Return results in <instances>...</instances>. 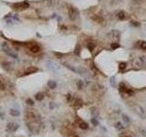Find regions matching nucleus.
<instances>
[{
	"label": "nucleus",
	"instance_id": "nucleus-1",
	"mask_svg": "<svg viewBox=\"0 0 146 137\" xmlns=\"http://www.w3.org/2000/svg\"><path fill=\"white\" fill-rule=\"evenodd\" d=\"M133 111H134V113H136L138 116H140L141 118L144 119V118L146 117V114H145L144 110L142 109V107H141L140 105H137V104L133 105Z\"/></svg>",
	"mask_w": 146,
	"mask_h": 137
},
{
	"label": "nucleus",
	"instance_id": "nucleus-2",
	"mask_svg": "<svg viewBox=\"0 0 146 137\" xmlns=\"http://www.w3.org/2000/svg\"><path fill=\"white\" fill-rule=\"evenodd\" d=\"M78 10H77L75 7H72V6H70V8H69V17L71 20H75L78 17Z\"/></svg>",
	"mask_w": 146,
	"mask_h": 137
},
{
	"label": "nucleus",
	"instance_id": "nucleus-3",
	"mask_svg": "<svg viewBox=\"0 0 146 137\" xmlns=\"http://www.w3.org/2000/svg\"><path fill=\"white\" fill-rule=\"evenodd\" d=\"M13 6H14V8H21V9H26V8L29 7V5H28V3L27 1H25V2H22V3H17V4H14Z\"/></svg>",
	"mask_w": 146,
	"mask_h": 137
},
{
	"label": "nucleus",
	"instance_id": "nucleus-4",
	"mask_svg": "<svg viewBox=\"0 0 146 137\" xmlns=\"http://www.w3.org/2000/svg\"><path fill=\"white\" fill-rule=\"evenodd\" d=\"M38 71V69L37 67H34V66H30L27 69L26 71V74H32V73H36V72Z\"/></svg>",
	"mask_w": 146,
	"mask_h": 137
},
{
	"label": "nucleus",
	"instance_id": "nucleus-5",
	"mask_svg": "<svg viewBox=\"0 0 146 137\" xmlns=\"http://www.w3.org/2000/svg\"><path fill=\"white\" fill-rule=\"evenodd\" d=\"M29 50L32 52V53H38L40 51V47L38 45H31L29 47Z\"/></svg>",
	"mask_w": 146,
	"mask_h": 137
},
{
	"label": "nucleus",
	"instance_id": "nucleus-6",
	"mask_svg": "<svg viewBox=\"0 0 146 137\" xmlns=\"http://www.w3.org/2000/svg\"><path fill=\"white\" fill-rule=\"evenodd\" d=\"M82 105H83V101H82L81 99H76L75 100V102H74V108L78 110V109H80V108L82 107Z\"/></svg>",
	"mask_w": 146,
	"mask_h": 137
},
{
	"label": "nucleus",
	"instance_id": "nucleus-7",
	"mask_svg": "<svg viewBox=\"0 0 146 137\" xmlns=\"http://www.w3.org/2000/svg\"><path fill=\"white\" fill-rule=\"evenodd\" d=\"M18 129V125L15 124V123H9V124L7 125V127H6V130L11 131V132L17 131Z\"/></svg>",
	"mask_w": 146,
	"mask_h": 137
},
{
	"label": "nucleus",
	"instance_id": "nucleus-8",
	"mask_svg": "<svg viewBox=\"0 0 146 137\" xmlns=\"http://www.w3.org/2000/svg\"><path fill=\"white\" fill-rule=\"evenodd\" d=\"M127 90L128 88L126 87V85L122 82V83L119 84V90H120V92H122V93H124V92H126L127 91Z\"/></svg>",
	"mask_w": 146,
	"mask_h": 137
},
{
	"label": "nucleus",
	"instance_id": "nucleus-9",
	"mask_svg": "<svg viewBox=\"0 0 146 137\" xmlns=\"http://www.w3.org/2000/svg\"><path fill=\"white\" fill-rule=\"evenodd\" d=\"M118 18L120 20H124L127 18V14L124 12V11H120L118 13Z\"/></svg>",
	"mask_w": 146,
	"mask_h": 137
},
{
	"label": "nucleus",
	"instance_id": "nucleus-10",
	"mask_svg": "<svg viewBox=\"0 0 146 137\" xmlns=\"http://www.w3.org/2000/svg\"><path fill=\"white\" fill-rule=\"evenodd\" d=\"M47 86L49 89H56L57 88V82L55 80H48Z\"/></svg>",
	"mask_w": 146,
	"mask_h": 137
},
{
	"label": "nucleus",
	"instance_id": "nucleus-11",
	"mask_svg": "<svg viewBox=\"0 0 146 137\" xmlns=\"http://www.w3.org/2000/svg\"><path fill=\"white\" fill-rule=\"evenodd\" d=\"M108 36H111L112 38H119V37H120V32H119V31H117V30H112V31L110 32V34H109Z\"/></svg>",
	"mask_w": 146,
	"mask_h": 137
},
{
	"label": "nucleus",
	"instance_id": "nucleus-12",
	"mask_svg": "<svg viewBox=\"0 0 146 137\" xmlns=\"http://www.w3.org/2000/svg\"><path fill=\"white\" fill-rule=\"evenodd\" d=\"M79 127L82 129V130H88V128H89V125H88L87 123H85V122H80V123H79Z\"/></svg>",
	"mask_w": 146,
	"mask_h": 137
},
{
	"label": "nucleus",
	"instance_id": "nucleus-13",
	"mask_svg": "<svg viewBox=\"0 0 146 137\" xmlns=\"http://www.w3.org/2000/svg\"><path fill=\"white\" fill-rule=\"evenodd\" d=\"M9 113H10V115L13 116V117H18V116L20 115V113L18 112V110H14V109H11Z\"/></svg>",
	"mask_w": 146,
	"mask_h": 137
},
{
	"label": "nucleus",
	"instance_id": "nucleus-14",
	"mask_svg": "<svg viewBox=\"0 0 146 137\" xmlns=\"http://www.w3.org/2000/svg\"><path fill=\"white\" fill-rule=\"evenodd\" d=\"M90 113H91L92 117H94V118H97V116L99 115V112L97 111V109L95 107H92L90 109Z\"/></svg>",
	"mask_w": 146,
	"mask_h": 137
},
{
	"label": "nucleus",
	"instance_id": "nucleus-15",
	"mask_svg": "<svg viewBox=\"0 0 146 137\" xmlns=\"http://www.w3.org/2000/svg\"><path fill=\"white\" fill-rule=\"evenodd\" d=\"M35 98L37 101H41L43 99H44V94L43 93H41V92H39V93H37L35 95Z\"/></svg>",
	"mask_w": 146,
	"mask_h": 137
},
{
	"label": "nucleus",
	"instance_id": "nucleus-16",
	"mask_svg": "<svg viewBox=\"0 0 146 137\" xmlns=\"http://www.w3.org/2000/svg\"><path fill=\"white\" fill-rule=\"evenodd\" d=\"M80 50H81V47H80V44H78L76 47H75L74 53L76 54V55H80Z\"/></svg>",
	"mask_w": 146,
	"mask_h": 137
},
{
	"label": "nucleus",
	"instance_id": "nucleus-17",
	"mask_svg": "<svg viewBox=\"0 0 146 137\" xmlns=\"http://www.w3.org/2000/svg\"><path fill=\"white\" fill-rule=\"evenodd\" d=\"M87 48L89 51H92V50L94 49V48H95V44L92 43V42H89V43L87 44Z\"/></svg>",
	"mask_w": 146,
	"mask_h": 137
},
{
	"label": "nucleus",
	"instance_id": "nucleus-18",
	"mask_svg": "<svg viewBox=\"0 0 146 137\" xmlns=\"http://www.w3.org/2000/svg\"><path fill=\"white\" fill-rule=\"evenodd\" d=\"M126 68H127V63H126V62H120V64H119V69H120L121 71H124Z\"/></svg>",
	"mask_w": 146,
	"mask_h": 137
},
{
	"label": "nucleus",
	"instance_id": "nucleus-19",
	"mask_svg": "<svg viewBox=\"0 0 146 137\" xmlns=\"http://www.w3.org/2000/svg\"><path fill=\"white\" fill-rule=\"evenodd\" d=\"M110 82H111V86H112L113 88H116V80H115V77H114V76L111 78V80H110Z\"/></svg>",
	"mask_w": 146,
	"mask_h": 137
},
{
	"label": "nucleus",
	"instance_id": "nucleus-20",
	"mask_svg": "<svg viewBox=\"0 0 146 137\" xmlns=\"http://www.w3.org/2000/svg\"><path fill=\"white\" fill-rule=\"evenodd\" d=\"M115 128H116L118 131H122L123 129V125L121 123H117L116 124H115Z\"/></svg>",
	"mask_w": 146,
	"mask_h": 137
},
{
	"label": "nucleus",
	"instance_id": "nucleus-21",
	"mask_svg": "<svg viewBox=\"0 0 146 137\" xmlns=\"http://www.w3.org/2000/svg\"><path fill=\"white\" fill-rule=\"evenodd\" d=\"M121 46H120V44L119 43H111V48H112V49H116V48H120Z\"/></svg>",
	"mask_w": 146,
	"mask_h": 137
},
{
	"label": "nucleus",
	"instance_id": "nucleus-22",
	"mask_svg": "<svg viewBox=\"0 0 146 137\" xmlns=\"http://www.w3.org/2000/svg\"><path fill=\"white\" fill-rule=\"evenodd\" d=\"M122 119H123V121H124V123H127V124L130 123V118H129L127 115L122 114Z\"/></svg>",
	"mask_w": 146,
	"mask_h": 137
},
{
	"label": "nucleus",
	"instance_id": "nucleus-23",
	"mask_svg": "<svg viewBox=\"0 0 146 137\" xmlns=\"http://www.w3.org/2000/svg\"><path fill=\"white\" fill-rule=\"evenodd\" d=\"M0 90H6V84H5V82L2 80H0Z\"/></svg>",
	"mask_w": 146,
	"mask_h": 137
},
{
	"label": "nucleus",
	"instance_id": "nucleus-24",
	"mask_svg": "<svg viewBox=\"0 0 146 137\" xmlns=\"http://www.w3.org/2000/svg\"><path fill=\"white\" fill-rule=\"evenodd\" d=\"M93 19L95 20V21H97L98 23H101L102 22V18L101 17H99V16H95V17H93Z\"/></svg>",
	"mask_w": 146,
	"mask_h": 137
},
{
	"label": "nucleus",
	"instance_id": "nucleus-25",
	"mask_svg": "<svg viewBox=\"0 0 146 137\" xmlns=\"http://www.w3.org/2000/svg\"><path fill=\"white\" fill-rule=\"evenodd\" d=\"M90 122H91V123L94 125V126H97V125H99V121L96 119V118H91V120H90Z\"/></svg>",
	"mask_w": 146,
	"mask_h": 137
},
{
	"label": "nucleus",
	"instance_id": "nucleus-26",
	"mask_svg": "<svg viewBox=\"0 0 146 137\" xmlns=\"http://www.w3.org/2000/svg\"><path fill=\"white\" fill-rule=\"evenodd\" d=\"M135 63H136V65L137 66H141L143 64V62H142V60H141V58L136 59V60H135Z\"/></svg>",
	"mask_w": 146,
	"mask_h": 137
},
{
	"label": "nucleus",
	"instance_id": "nucleus-27",
	"mask_svg": "<svg viewBox=\"0 0 146 137\" xmlns=\"http://www.w3.org/2000/svg\"><path fill=\"white\" fill-rule=\"evenodd\" d=\"M140 48L141 49H146V41H141Z\"/></svg>",
	"mask_w": 146,
	"mask_h": 137
},
{
	"label": "nucleus",
	"instance_id": "nucleus-28",
	"mask_svg": "<svg viewBox=\"0 0 146 137\" xmlns=\"http://www.w3.org/2000/svg\"><path fill=\"white\" fill-rule=\"evenodd\" d=\"M77 85H78L79 90H81L82 88H83V82H82V80H79L78 83H77Z\"/></svg>",
	"mask_w": 146,
	"mask_h": 137
},
{
	"label": "nucleus",
	"instance_id": "nucleus-29",
	"mask_svg": "<svg viewBox=\"0 0 146 137\" xmlns=\"http://www.w3.org/2000/svg\"><path fill=\"white\" fill-rule=\"evenodd\" d=\"M26 102H27V104H28V105H34V101H33V100H31V99H27V101H26Z\"/></svg>",
	"mask_w": 146,
	"mask_h": 137
},
{
	"label": "nucleus",
	"instance_id": "nucleus-30",
	"mask_svg": "<svg viewBox=\"0 0 146 137\" xmlns=\"http://www.w3.org/2000/svg\"><path fill=\"white\" fill-rule=\"evenodd\" d=\"M126 93L128 94L129 96H132L133 94H134V92H133V90H132L128 89L127 90V91H126Z\"/></svg>",
	"mask_w": 146,
	"mask_h": 137
},
{
	"label": "nucleus",
	"instance_id": "nucleus-31",
	"mask_svg": "<svg viewBox=\"0 0 146 137\" xmlns=\"http://www.w3.org/2000/svg\"><path fill=\"white\" fill-rule=\"evenodd\" d=\"M132 26H135V27L140 26V24H139V23H137L136 21H132Z\"/></svg>",
	"mask_w": 146,
	"mask_h": 137
},
{
	"label": "nucleus",
	"instance_id": "nucleus-32",
	"mask_svg": "<svg viewBox=\"0 0 146 137\" xmlns=\"http://www.w3.org/2000/svg\"><path fill=\"white\" fill-rule=\"evenodd\" d=\"M55 55H56V56H57L58 58H59V59H60V58H61V57L63 56V55H62L61 53H58V52H55Z\"/></svg>",
	"mask_w": 146,
	"mask_h": 137
},
{
	"label": "nucleus",
	"instance_id": "nucleus-33",
	"mask_svg": "<svg viewBox=\"0 0 146 137\" xmlns=\"http://www.w3.org/2000/svg\"><path fill=\"white\" fill-rule=\"evenodd\" d=\"M70 98H71L70 94H68V95H67V100H68V101H70Z\"/></svg>",
	"mask_w": 146,
	"mask_h": 137
},
{
	"label": "nucleus",
	"instance_id": "nucleus-34",
	"mask_svg": "<svg viewBox=\"0 0 146 137\" xmlns=\"http://www.w3.org/2000/svg\"><path fill=\"white\" fill-rule=\"evenodd\" d=\"M134 2L135 3H138V4H139V3H141V2H142V0H134Z\"/></svg>",
	"mask_w": 146,
	"mask_h": 137
},
{
	"label": "nucleus",
	"instance_id": "nucleus-35",
	"mask_svg": "<svg viewBox=\"0 0 146 137\" xmlns=\"http://www.w3.org/2000/svg\"><path fill=\"white\" fill-rule=\"evenodd\" d=\"M73 137H80V136H78V135H74Z\"/></svg>",
	"mask_w": 146,
	"mask_h": 137
},
{
	"label": "nucleus",
	"instance_id": "nucleus-36",
	"mask_svg": "<svg viewBox=\"0 0 146 137\" xmlns=\"http://www.w3.org/2000/svg\"><path fill=\"white\" fill-rule=\"evenodd\" d=\"M125 137H131V136H125Z\"/></svg>",
	"mask_w": 146,
	"mask_h": 137
}]
</instances>
